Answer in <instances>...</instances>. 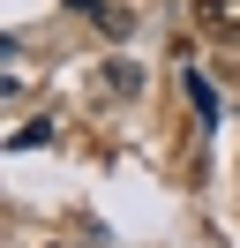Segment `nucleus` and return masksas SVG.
<instances>
[{
  "label": "nucleus",
  "instance_id": "obj_1",
  "mask_svg": "<svg viewBox=\"0 0 240 248\" xmlns=\"http://www.w3.org/2000/svg\"><path fill=\"white\" fill-rule=\"evenodd\" d=\"M195 16H203V31L240 38V0H195Z\"/></svg>",
  "mask_w": 240,
  "mask_h": 248
}]
</instances>
